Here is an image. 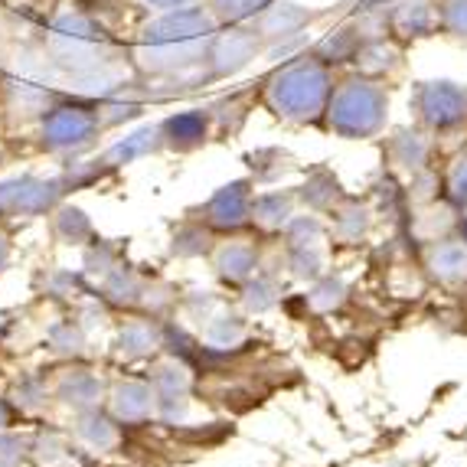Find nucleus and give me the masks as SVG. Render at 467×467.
Masks as SVG:
<instances>
[{
	"mask_svg": "<svg viewBox=\"0 0 467 467\" xmlns=\"http://www.w3.org/2000/svg\"><path fill=\"white\" fill-rule=\"evenodd\" d=\"M99 128L101 111L82 109V105H59V109H47L43 125H39V138L47 140V148L69 150L92 140Z\"/></svg>",
	"mask_w": 467,
	"mask_h": 467,
	"instance_id": "6",
	"label": "nucleus"
},
{
	"mask_svg": "<svg viewBox=\"0 0 467 467\" xmlns=\"http://www.w3.org/2000/svg\"><path fill=\"white\" fill-rule=\"evenodd\" d=\"M275 0H210V10L223 26L233 24H252L258 14H265Z\"/></svg>",
	"mask_w": 467,
	"mask_h": 467,
	"instance_id": "11",
	"label": "nucleus"
},
{
	"mask_svg": "<svg viewBox=\"0 0 467 467\" xmlns=\"http://www.w3.org/2000/svg\"><path fill=\"white\" fill-rule=\"evenodd\" d=\"M49 56L66 76H99L111 66L109 39L86 14H59L47 30Z\"/></svg>",
	"mask_w": 467,
	"mask_h": 467,
	"instance_id": "4",
	"label": "nucleus"
},
{
	"mask_svg": "<svg viewBox=\"0 0 467 467\" xmlns=\"http://www.w3.org/2000/svg\"><path fill=\"white\" fill-rule=\"evenodd\" d=\"M223 24L210 7H180L157 14L140 26L131 59L150 76H177L196 63H210V49Z\"/></svg>",
	"mask_w": 467,
	"mask_h": 467,
	"instance_id": "1",
	"label": "nucleus"
},
{
	"mask_svg": "<svg viewBox=\"0 0 467 467\" xmlns=\"http://www.w3.org/2000/svg\"><path fill=\"white\" fill-rule=\"evenodd\" d=\"M409 109L415 111V125L435 138L458 134L467 128V86L454 78H421L412 88Z\"/></svg>",
	"mask_w": 467,
	"mask_h": 467,
	"instance_id": "5",
	"label": "nucleus"
},
{
	"mask_svg": "<svg viewBox=\"0 0 467 467\" xmlns=\"http://www.w3.org/2000/svg\"><path fill=\"white\" fill-rule=\"evenodd\" d=\"M425 265L441 285H467V235H441L429 245Z\"/></svg>",
	"mask_w": 467,
	"mask_h": 467,
	"instance_id": "9",
	"label": "nucleus"
},
{
	"mask_svg": "<svg viewBox=\"0 0 467 467\" xmlns=\"http://www.w3.org/2000/svg\"><path fill=\"white\" fill-rule=\"evenodd\" d=\"M461 233H464V235H467V219H464V223H461Z\"/></svg>",
	"mask_w": 467,
	"mask_h": 467,
	"instance_id": "14",
	"label": "nucleus"
},
{
	"mask_svg": "<svg viewBox=\"0 0 467 467\" xmlns=\"http://www.w3.org/2000/svg\"><path fill=\"white\" fill-rule=\"evenodd\" d=\"M382 16H386V33L402 47L441 33V26H438V0H392L389 10Z\"/></svg>",
	"mask_w": 467,
	"mask_h": 467,
	"instance_id": "7",
	"label": "nucleus"
},
{
	"mask_svg": "<svg viewBox=\"0 0 467 467\" xmlns=\"http://www.w3.org/2000/svg\"><path fill=\"white\" fill-rule=\"evenodd\" d=\"M441 187H444V200L451 202L458 213H467V148L454 150L448 157L441 173Z\"/></svg>",
	"mask_w": 467,
	"mask_h": 467,
	"instance_id": "10",
	"label": "nucleus"
},
{
	"mask_svg": "<svg viewBox=\"0 0 467 467\" xmlns=\"http://www.w3.org/2000/svg\"><path fill=\"white\" fill-rule=\"evenodd\" d=\"M148 10H154V14H164V10H180V7H193V4H200V0H140Z\"/></svg>",
	"mask_w": 467,
	"mask_h": 467,
	"instance_id": "13",
	"label": "nucleus"
},
{
	"mask_svg": "<svg viewBox=\"0 0 467 467\" xmlns=\"http://www.w3.org/2000/svg\"><path fill=\"white\" fill-rule=\"evenodd\" d=\"M386 121H389V88H386V82L353 72L347 78H337L320 125L337 138L369 140L386 131Z\"/></svg>",
	"mask_w": 467,
	"mask_h": 467,
	"instance_id": "3",
	"label": "nucleus"
},
{
	"mask_svg": "<svg viewBox=\"0 0 467 467\" xmlns=\"http://www.w3.org/2000/svg\"><path fill=\"white\" fill-rule=\"evenodd\" d=\"M337 86L334 63L324 56H301L281 66L262 88V101L275 118L288 125H320L330 92Z\"/></svg>",
	"mask_w": 467,
	"mask_h": 467,
	"instance_id": "2",
	"label": "nucleus"
},
{
	"mask_svg": "<svg viewBox=\"0 0 467 467\" xmlns=\"http://www.w3.org/2000/svg\"><path fill=\"white\" fill-rule=\"evenodd\" d=\"M438 26L441 36L467 47V0H438Z\"/></svg>",
	"mask_w": 467,
	"mask_h": 467,
	"instance_id": "12",
	"label": "nucleus"
},
{
	"mask_svg": "<svg viewBox=\"0 0 467 467\" xmlns=\"http://www.w3.org/2000/svg\"><path fill=\"white\" fill-rule=\"evenodd\" d=\"M431 154H435V134H429L425 128H399L389 138V161L392 167H402L412 177H419L421 171L431 167Z\"/></svg>",
	"mask_w": 467,
	"mask_h": 467,
	"instance_id": "8",
	"label": "nucleus"
}]
</instances>
